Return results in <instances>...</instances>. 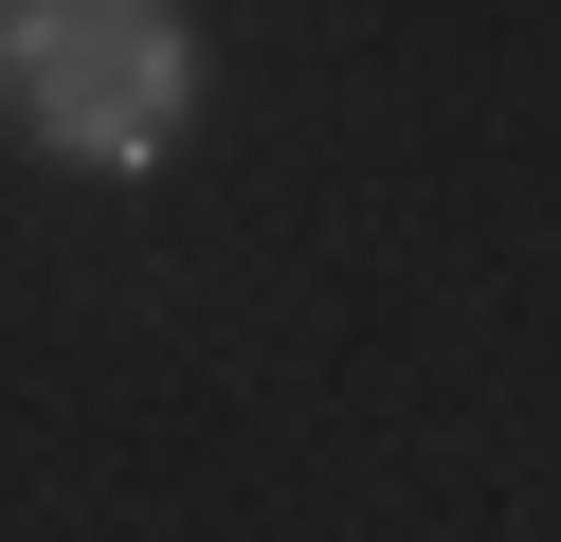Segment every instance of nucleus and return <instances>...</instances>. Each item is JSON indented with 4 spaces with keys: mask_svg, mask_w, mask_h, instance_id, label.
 I'll return each instance as SVG.
<instances>
[{
    "mask_svg": "<svg viewBox=\"0 0 561 542\" xmlns=\"http://www.w3.org/2000/svg\"><path fill=\"white\" fill-rule=\"evenodd\" d=\"M182 0H19V108H37L73 163H163L182 145Z\"/></svg>",
    "mask_w": 561,
    "mask_h": 542,
    "instance_id": "f257e3e1",
    "label": "nucleus"
},
{
    "mask_svg": "<svg viewBox=\"0 0 561 542\" xmlns=\"http://www.w3.org/2000/svg\"><path fill=\"white\" fill-rule=\"evenodd\" d=\"M0 72H19V0H0Z\"/></svg>",
    "mask_w": 561,
    "mask_h": 542,
    "instance_id": "f03ea898",
    "label": "nucleus"
}]
</instances>
